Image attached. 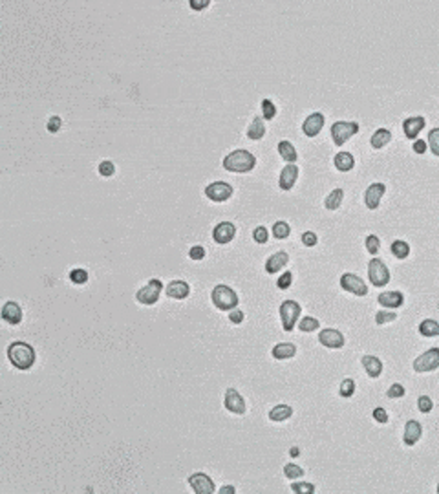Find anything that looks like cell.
I'll list each match as a JSON object with an SVG mask.
<instances>
[{
	"instance_id": "cell-35",
	"label": "cell",
	"mask_w": 439,
	"mask_h": 494,
	"mask_svg": "<svg viewBox=\"0 0 439 494\" xmlns=\"http://www.w3.org/2000/svg\"><path fill=\"white\" fill-rule=\"evenodd\" d=\"M318 326H320V322H318L317 318H313V317H304L300 322H298V328H300V331H304V333H306V331L310 333V331L318 330Z\"/></svg>"
},
{
	"instance_id": "cell-2",
	"label": "cell",
	"mask_w": 439,
	"mask_h": 494,
	"mask_svg": "<svg viewBox=\"0 0 439 494\" xmlns=\"http://www.w3.org/2000/svg\"><path fill=\"white\" fill-rule=\"evenodd\" d=\"M256 165V158L251 154V152L243 150V148H240V150H234L231 152V154L225 156V159H223V168L229 172H249L253 170Z\"/></svg>"
},
{
	"instance_id": "cell-49",
	"label": "cell",
	"mask_w": 439,
	"mask_h": 494,
	"mask_svg": "<svg viewBox=\"0 0 439 494\" xmlns=\"http://www.w3.org/2000/svg\"><path fill=\"white\" fill-rule=\"evenodd\" d=\"M317 242H318L317 235H315V233H311V231H306L304 235H302V243H304L306 247L317 245Z\"/></svg>"
},
{
	"instance_id": "cell-50",
	"label": "cell",
	"mask_w": 439,
	"mask_h": 494,
	"mask_svg": "<svg viewBox=\"0 0 439 494\" xmlns=\"http://www.w3.org/2000/svg\"><path fill=\"white\" fill-rule=\"evenodd\" d=\"M188 256H190L193 260H203V258H205V247H201V245L190 247V251H188Z\"/></svg>"
},
{
	"instance_id": "cell-32",
	"label": "cell",
	"mask_w": 439,
	"mask_h": 494,
	"mask_svg": "<svg viewBox=\"0 0 439 494\" xmlns=\"http://www.w3.org/2000/svg\"><path fill=\"white\" fill-rule=\"evenodd\" d=\"M419 333L423 337H437L439 335V322L437 320H432V318H427L419 324Z\"/></svg>"
},
{
	"instance_id": "cell-16",
	"label": "cell",
	"mask_w": 439,
	"mask_h": 494,
	"mask_svg": "<svg viewBox=\"0 0 439 494\" xmlns=\"http://www.w3.org/2000/svg\"><path fill=\"white\" fill-rule=\"evenodd\" d=\"M322 126H324V116H322L320 112H315L306 118L304 125H302V132H304L308 138H315L322 130Z\"/></svg>"
},
{
	"instance_id": "cell-26",
	"label": "cell",
	"mask_w": 439,
	"mask_h": 494,
	"mask_svg": "<svg viewBox=\"0 0 439 494\" xmlns=\"http://www.w3.org/2000/svg\"><path fill=\"white\" fill-rule=\"evenodd\" d=\"M263 136H265V125H263V119L260 116H256L251 121V125H249V128H247V138L253 139V141H258Z\"/></svg>"
},
{
	"instance_id": "cell-46",
	"label": "cell",
	"mask_w": 439,
	"mask_h": 494,
	"mask_svg": "<svg viewBox=\"0 0 439 494\" xmlns=\"http://www.w3.org/2000/svg\"><path fill=\"white\" fill-rule=\"evenodd\" d=\"M253 238H255V242H256V243H265V242H268V238H269L268 229H265V227H263V225L256 227L255 233H253Z\"/></svg>"
},
{
	"instance_id": "cell-42",
	"label": "cell",
	"mask_w": 439,
	"mask_h": 494,
	"mask_svg": "<svg viewBox=\"0 0 439 494\" xmlns=\"http://www.w3.org/2000/svg\"><path fill=\"white\" fill-rule=\"evenodd\" d=\"M395 318H397V313H393V311H379V313L375 315V322L380 326V324L392 322Z\"/></svg>"
},
{
	"instance_id": "cell-27",
	"label": "cell",
	"mask_w": 439,
	"mask_h": 494,
	"mask_svg": "<svg viewBox=\"0 0 439 494\" xmlns=\"http://www.w3.org/2000/svg\"><path fill=\"white\" fill-rule=\"evenodd\" d=\"M333 163H335V167L339 168V170L348 172V170H351V168L355 167V158H353L350 152H339V154L333 158Z\"/></svg>"
},
{
	"instance_id": "cell-33",
	"label": "cell",
	"mask_w": 439,
	"mask_h": 494,
	"mask_svg": "<svg viewBox=\"0 0 439 494\" xmlns=\"http://www.w3.org/2000/svg\"><path fill=\"white\" fill-rule=\"evenodd\" d=\"M392 253L395 258L405 260L406 256L410 255V245L405 242V240H395V242L392 243Z\"/></svg>"
},
{
	"instance_id": "cell-21",
	"label": "cell",
	"mask_w": 439,
	"mask_h": 494,
	"mask_svg": "<svg viewBox=\"0 0 439 494\" xmlns=\"http://www.w3.org/2000/svg\"><path fill=\"white\" fill-rule=\"evenodd\" d=\"M2 318H4L6 322L15 324V326H17V324H21V320H22L21 306H18L17 302H13V300L6 302L4 308H2Z\"/></svg>"
},
{
	"instance_id": "cell-14",
	"label": "cell",
	"mask_w": 439,
	"mask_h": 494,
	"mask_svg": "<svg viewBox=\"0 0 439 494\" xmlns=\"http://www.w3.org/2000/svg\"><path fill=\"white\" fill-rule=\"evenodd\" d=\"M223 405H225L227 410L233 412V414H238V415L245 414V401H243V397L234 388H229L225 392V401H223Z\"/></svg>"
},
{
	"instance_id": "cell-31",
	"label": "cell",
	"mask_w": 439,
	"mask_h": 494,
	"mask_svg": "<svg viewBox=\"0 0 439 494\" xmlns=\"http://www.w3.org/2000/svg\"><path fill=\"white\" fill-rule=\"evenodd\" d=\"M278 154H280L282 159L288 161V163H295V161H297V150H295V147H293L289 141L278 143Z\"/></svg>"
},
{
	"instance_id": "cell-37",
	"label": "cell",
	"mask_w": 439,
	"mask_h": 494,
	"mask_svg": "<svg viewBox=\"0 0 439 494\" xmlns=\"http://www.w3.org/2000/svg\"><path fill=\"white\" fill-rule=\"evenodd\" d=\"M339 394L342 395V397H351V395L355 394V383H353V379H344V381L340 383Z\"/></svg>"
},
{
	"instance_id": "cell-56",
	"label": "cell",
	"mask_w": 439,
	"mask_h": 494,
	"mask_svg": "<svg viewBox=\"0 0 439 494\" xmlns=\"http://www.w3.org/2000/svg\"><path fill=\"white\" fill-rule=\"evenodd\" d=\"M298 454H300V452H298V447H291V448H289V456L297 458Z\"/></svg>"
},
{
	"instance_id": "cell-58",
	"label": "cell",
	"mask_w": 439,
	"mask_h": 494,
	"mask_svg": "<svg viewBox=\"0 0 439 494\" xmlns=\"http://www.w3.org/2000/svg\"><path fill=\"white\" fill-rule=\"evenodd\" d=\"M437 492H439V485H437Z\"/></svg>"
},
{
	"instance_id": "cell-20",
	"label": "cell",
	"mask_w": 439,
	"mask_h": 494,
	"mask_svg": "<svg viewBox=\"0 0 439 494\" xmlns=\"http://www.w3.org/2000/svg\"><path fill=\"white\" fill-rule=\"evenodd\" d=\"M289 262V255L285 251H278L275 253L273 256H269L268 260H265V271L269 273V275H275V273H278L280 269H284L285 265H288Z\"/></svg>"
},
{
	"instance_id": "cell-44",
	"label": "cell",
	"mask_w": 439,
	"mask_h": 494,
	"mask_svg": "<svg viewBox=\"0 0 439 494\" xmlns=\"http://www.w3.org/2000/svg\"><path fill=\"white\" fill-rule=\"evenodd\" d=\"M70 278L73 284H84V282H88V273L84 269H73L70 273Z\"/></svg>"
},
{
	"instance_id": "cell-29",
	"label": "cell",
	"mask_w": 439,
	"mask_h": 494,
	"mask_svg": "<svg viewBox=\"0 0 439 494\" xmlns=\"http://www.w3.org/2000/svg\"><path fill=\"white\" fill-rule=\"evenodd\" d=\"M342 200H344L342 188H333V191L328 194L326 200H324V207H326L328 211H337L340 207V203H342Z\"/></svg>"
},
{
	"instance_id": "cell-4",
	"label": "cell",
	"mask_w": 439,
	"mask_h": 494,
	"mask_svg": "<svg viewBox=\"0 0 439 494\" xmlns=\"http://www.w3.org/2000/svg\"><path fill=\"white\" fill-rule=\"evenodd\" d=\"M278 311H280V320H282L284 331H293L298 317H300V311H302L300 304L295 300H284L280 304V308H278Z\"/></svg>"
},
{
	"instance_id": "cell-11",
	"label": "cell",
	"mask_w": 439,
	"mask_h": 494,
	"mask_svg": "<svg viewBox=\"0 0 439 494\" xmlns=\"http://www.w3.org/2000/svg\"><path fill=\"white\" fill-rule=\"evenodd\" d=\"M188 483H190V487H193V490L196 494H213L214 490H216L214 482L203 472L193 474V476L188 478Z\"/></svg>"
},
{
	"instance_id": "cell-6",
	"label": "cell",
	"mask_w": 439,
	"mask_h": 494,
	"mask_svg": "<svg viewBox=\"0 0 439 494\" xmlns=\"http://www.w3.org/2000/svg\"><path fill=\"white\" fill-rule=\"evenodd\" d=\"M359 132V123L355 121H337L331 126V138H333L335 145H344L351 136H355Z\"/></svg>"
},
{
	"instance_id": "cell-22",
	"label": "cell",
	"mask_w": 439,
	"mask_h": 494,
	"mask_svg": "<svg viewBox=\"0 0 439 494\" xmlns=\"http://www.w3.org/2000/svg\"><path fill=\"white\" fill-rule=\"evenodd\" d=\"M379 304L385 308H392V310H397L399 306H403L405 302V295L401 291H385V293L379 295Z\"/></svg>"
},
{
	"instance_id": "cell-23",
	"label": "cell",
	"mask_w": 439,
	"mask_h": 494,
	"mask_svg": "<svg viewBox=\"0 0 439 494\" xmlns=\"http://www.w3.org/2000/svg\"><path fill=\"white\" fill-rule=\"evenodd\" d=\"M188 293H190V288L183 280H174L167 286V295L170 298H176V300H183L188 297Z\"/></svg>"
},
{
	"instance_id": "cell-9",
	"label": "cell",
	"mask_w": 439,
	"mask_h": 494,
	"mask_svg": "<svg viewBox=\"0 0 439 494\" xmlns=\"http://www.w3.org/2000/svg\"><path fill=\"white\" fill-rule=\"evenodd\" d=\"M340 288H342L344 291H348V293L357 295V297L368 295V288H366L364 280L360 277H357L355 273H344L342 277H340Z\"/></svg>"
},
{
	"instance_id": "cell-48",
	"label": "cell",
	"mask_w": 439,
	"mask_h": 494,
	"mask_svg": "<svg viewBox=\"0 0 439 494\" xmlns=\"http://www.w3.org/2000/svg\"><path fill=\"white\" fill-rule=\"evenodd\" d=\"M293 282V273L285 271L282 277H278V282H276V286H278V289H288L289 286H291Z\"/></svg>"
},
{
	"instance_id": "cell-47",
	"label": "cell",
	"mask_w": 439,
	"mask_h": 494,
	"mask_svg": "<svg viewBox=\"0 0 439 494\" xmlns=\"http://www.w3.org/2000/svg\"><path fill=\"white\" fill-rule=\"evenodd\" d=\"M113 172H116V165H113L112 161H108V159H106V161H103V163L99 165V174H101V176L110 178V176L113 174Z\"/></svg>"
},
{
	"instance_id": "cell-24",
	"label": "cell",
	"mask_w": 439,
	"mask_h": 494,
	"mask_svg": "<svg viewBox=\"0 0 439 494\" xmlns=\"http://www.w3.org/2000/svg\"><path fill=\"white\" fill-rule=\"evenodd\" d=\"M360 363H362L366 373H368L370 377H373V379L379 377L380 372H383V363H380V359H377L375 355H364Z\"/></svg>"
},
{
	"instance_id": "cell-12",
	"label": "cell",
	"mask_w": 439,
	"mask_h": 494,
	"mask_svg": "<svg viewBox=\"0 0 439 494\" xmlns=\"http://www.w3.org/2000/svg\"><path fill=\"white\" fill-rule=\"evenodd\" d=\"M318 340H320L322 346L331 348V350H339V348L344 346V335L339 330H333V328L322 330L320 335H318Z\"/></svg>"
},
{
	"instance_id": "cell-51",
	"label": "cell",
	"mask_w": 439,
	"mask_h": 494,
	"mask_svg": "<svg viewBox=\"0 0 439 494\" xmlns=\"http://www.w3.org/2000/svg\"><path fill=\"white\" fill-rule=\"evenodd\" d=\"M373 419H375L377 423L385 425L388 423V414H386L385 408H375V410H373Z\"/></svg>"
},
{
	"instance_id": "cell-30",
	"label": "cell",
	"mask_w": 439,
	"mask_h": 494,
	"mask_svg": "<svg viewBox=\"0 0 439 494\" xmlns=\"http://www.w3.org/2000/svg\"><path fill=\"white\" fill-rule=\"evenodd\" d=\"M390 139H392V132H390V130H386V128H379L375 134L372 136L370 143H372L373 148H383V147H386V145H388Z\"/></svg>"
},
{
	"instance_id": "cell-3",
	"label": "cell",
	"mask_w": 439,
	"mask_h": 494,
	"mask_svg": "<svg viewBox=\"0 0 439 494\" xmlns=\"http://www.w3.org/2000/svg\"><path fill=\"white\" fill-rule=\"evenodd\" d=\"M211 298H213L214 306L222 311H231L238 306V297H236V293H234L229 286H223V284L216 286V288L213 289Z\"/></svg>"
},
{
	"instance_id": "cell-28",
	"label": "cell",
	"mask_w": 439,
	"mask_h": 494,
	"mask_svg": "<svg viewBox=\"0 0 439 494\" xmlns=\"http://www.w3.org/2000/svg\"><path fill=\"white\" fill-rule=\"evenodd\" d=\"M293 415V408L289 405H276L275 408H271L269 412V419L275 421V423H280V421H285Z\"/></svg>"
},
{
	"instance_id": "cell-53",
	"label": "cell",
	"mask_w": 439,
	"mask_h": 494,
	"mask_svg": "<svg viewBox=\"0 0 439 494\" xmlns=\"http://www.w3.org/2000/svg\"><path fill=\"white\" fill-rule=\"evenodd\" d=\"M59 128H61V118H59V116L50 118V121H48V130H50L51 134H55V132H59Z\"/></svg>"
},
{
	"instance_id": "cell-45",
	"label": "cell",
	"mask_w": 439,
	"mask_h": 494,
	"mask_svg": "<svg viewBox=\"0 0 439 494\" xmlns=\"http://www.w3.org/2000/svg\"><path fill=\"white\" fill-rule=\"evenodd\" d=\"M406 392H405V386L403 385H399V383H395V385H392L388 388V392H386V395H388L390 399H399V397H403Z\"/></svg>"
},
{
	"instance_id": "cell-15",
	"label": "cell",
	"mask_w": 439,
	"mask_h": 494,
	"mask_svg": "<svg viewBox=\"0 0 439 494\" xmlns=\"http://www.w3.org/2000/svg\"><path fill=\"white\" fill-rule=\"evenodd\" d=\"M234 235H236V227H234V223L231 222H222L218 223L216 227H214L213 231V238L216 243H229L231 240L234 238Z\"/></svg>"
},
{
	"instance_id": "cell-34",
	"label": "cell",
	"mask_w": 439,
	"mask_h": 494,
	"mask_svg": "<svg viewBox=\"0 0 439 494\" xmlns=\"http://www.w3.org/2000/svg\"><path fill=\"white\" fill-rule=\"evenodd\" d=\"M289 233H291V229H289V225L285 222H276L275 225H273V235H275L276 240L288 238Z\"/></svg>"
},
{
	"instance_id": "cell-18",
	"label": "cell",
	"mask_w": 439,
	"mask_h": 494,
	"mask_svg": "<svg viewBox=\"0 0 439 494\" xmlns=\"http://www.w3.org/2000/svg\"><path fill=\"white\" fill-rule=\"evenodd\" d=\"M425 125H427V119L423 118V116H414V118L405 119V123H403L405 136L408 139H415L419 136V132L425 128Z\"/></svg>"
},
{
	"instance_id": "cell-54",
	"label": "cell",
	"mask_w": 439,
	"mask_h": 494,
	"mask_svg": "<svg viewBox=\"0 0 439 494\" xmlns=\"http://www.w3.org/2000/svg\"><path fill=\"white\" fill-rule=\"evenodd\" d=\"M211 4V0H190V8L200 11V9H205L207 6Z\"/></svg>"
},
{
	"instance_id": "cell-8",
	"label": "cell",
	"mask_w": 439,
	"mask_h": 494,
	"mask_svg": "<svg viewBox=\"0 0 439 494\" xmlns=\"http://www.w3.org/2000/svg\"><path fill=\"white\" fill-rule=\"evenodd\" d=\"M435 368H439V348H430L428 352H425L414 360V370L417 373L434 372Z\"/></svg>"
},
{
	"instance_id": "cell-1",
	"label": "cell",
	"mask_w": 439,
	"mask_h": 494,
	"mask_svg": "<svg viewBox=\"0 0 439 494\" xmlns=\"http://www.w3.org/2000/svg\"><path fill=\"white\" fill-rule=\"evenodd\" d=\"M8 357H9V360H11V365L18 370H29L35 365L33 346L24 343V340H17V343L9 344Z\"/></svg>"
},
{
	"instance_id": "cell-7",
	"label": "cell",
	"mask_w": 439,
	"mask_h": 494,
	"mask_svg": "<svg viewBox=\"0 0 439 494\" xmlns=\"http://www.w3.org/2000/svg\"><path fill=\"white\" fill-rule=\"evenodd\" d=\"M161 289H163L161 280H158V278H152L148 284L143 286V288L139 289L138 295H136V298H138L141 304H145V306H152V304H156V302H158L159 295H161Z\"/></svg>"
},
{
	"instance_id": "cell-52",
	"label": "cell",
	"mask_w": 439,
	"mask_h": 494,
	"mask_svg": "<svg viewBox=\"0 0 439 494\" xmlns=\"http://www.w3.org/2000/svg\"><path fill=\"white\" fill-rule=\"evenodd\" d=\"M229 320L233 324H240L243 320V311L242 310H238V308H234V310H231V313H229Z\"/></svg>"
},
{
	"instance_id": "cell-36",
	"label": "cell",
	"mask_w": 439,
	"mask_h": 494,
	"mask_svg": "<svg viewBox=\"0 0 439 494\" xmlns=\"http://www.w3.org/2000/svg\"><path fill=\"white\" fill-rule=\"evenodd\" d=\"M284 474H285V478H289V480H297V478H302L304 476V470L298 467V465H295V463H288L284 467Z\"/></svg>"
},
{
	"instance_id": "cell-55",
	"label": "cell",
	"mask_w": 439,
	"mask_h": 494,
	"mask_svg": "<svg viewBox=\"0 0 439 494\" xmlns=\"http://www.w3.org/2000/svg\"><path fill=\"white\" fill-rule=\"evenodd\" d=\"M427 147H428V143H425L423 139H417V141L414 143V152L415 154H425V152H427Z\"/></svg>"
},
{
	"instance_id": "cell-25",
	"label": "cell",
	"mask_w": 439,
	"mask_h": 494,
	"mask_svg": "<svg viewBox=\"0 0 439 494\" xmlns=\"http://www.w3.org/2000/svg\"><path fill=\"white\" fill-rule=\"evenodd\" d=\"M273 357L278 360L282 359H291V357H295V353H297V346L291 343H280L276 344L275 348H273Z\"/></svg>"
},
{
	"instance_id": "cell-39",
	"label": "cell",
	"mask_w": 439,
	"mask_h": 494,
	"mask_svg": "<svg viewBox=\"0 0 439 494\" xmlns=\"http://www.w3.org/2000/svg\"><path fill=\"white\" fill-rule=\"evenodd\" d=\"M428 147L434 152V156H439V128L428 132Z\"/></svg>"
},
{
	"instance_id": "cell-17",
	"label": "cell",
	"mask_w": 439,
	"mask_h": 494,
	"mask_svg": "<svg viewBox=\"0 0 439 494\" xmlns=\"http://www.w3.org/2000/svg\"><path fill=\"white\" fill-rule=\"evenodd\" d=\"M297 178H298V167L295 163H289L282 168L280 178H278V185H280L282 191H289V188H293V185L297 183Z\"/></svg>"
},
{
	"instance_id": "cell-40",
	"label": "cell",
	"mask_w": 439,
	"mask_h": 494,
	"mask_svg": "<svg viewBox=\"0 0 439 494\" xmlns=\"http://www.w3.org/2000/svg\"><path fill=\"white\" fill-rule=\"evenodd\" d=\"M262 112H263V119H273L276 116V106L271 99H263L262 101Z\"/></svg>"
},
{
	"instance_id": "cell-10",
	"label": "cell",
	"mask_w": 439,
	"mask_h": 494,
	"mask_svg": "<svg viewBox=\"0 0 439 494\" xmlns=\"http://www.w3.org/2000/svg\"><path fill=\"white\" fill-rule=\"evenodd\" d=\"M205 196L209 200L216 201V203H222V201L229 200L233 196V187L225 181H214V183L207 185L205 188Z\"/></svg>"
},
{
	"instance_id": "cell-57",
	"label": "cell",
	"mask_w": 439,
	"mask_h": 494,
	"mask_svg": "<svg viewBox=\"0 0 439 494\" xmlns=\"http://www.w3.org/2000/svg\"><path fill=\"white\" fill-rule=\"evenodd\" d=\"M220 492H227V494H234L236 490H234V487H223V489H220Z\"/></svg>"
},
{
	"instance_id": "cell-38",
	"label": "cell",
	"mask_w": 439,
	"mask_h": 494,
	"mask_svg": "<svg viewBox=\"0 0 439 494\" xmlns=\"http://www.w3.org/2000/svg\"><path fill=\"white\" fill-rule=\"evenodd\" d=\"M291 490L297 494H311V492H315V485L313 483H308V482H297L291 485Z\"/></svg>"
},
{
	"instance_id": "cell-19",
	"label": "cell",
	"mask_w": 439,
	"mask_h": 494,
	"mask_svg": "<svg viewBox=\"0 0 439 494\" xmlns=\"http://www.w3.org/2000/svg\"><path fill=\"white\" fill-rule=\"evenodd\" d=\"M421 435H423L421 423H419V421H414V419H410L408 423L405 425V435H403V441H405V445H408V447H414V445L421 440Z\"/></svg>"
},
{
	"instance_id": "cell-5",
	"label": "cell",
	"mask_w": 439,
	"mask_h": 494,
	"mask_svg": "<svg viewBox=\"0 0 439 494\" xmlns=\"http://www.w3.org/2000/svg\"><path fill=\"white\" fill-rule=\"evenodd\" d=\"M368 277L375 288H385L390 282V271L385 262H380L379 258H372L368 264Z\"/></svg>"
},
{
	"instance_id": "cell-43",
	"label": "cell",
	"mask_w": 439,
	"mask_h": 494,
	"mask_svg": "<svg viewBox=\"0 0 439 494\" xmlns=\"http://www.w3.org/2000/svg\"><path fill=\"white\" fill-rule=\"evenodd\" d=\"M417 408L423 414H428V412L434 408V403H432V399L428 397V395H421V397L417 399Z\"/></svg>"
},
{
	"instance_id": "cell-13",
	"label": "cell",
	"mask_w": 439,
	"mask_h": 494,
	"mask_svg": "<svg viewBox=\"0 0 439 494\" xmlns=\"http://www.w3.org/2000/svg\"><path fill=\"white\" fill-rule=\"evenodd\" d=\"M386 193V187L385 183H372L368 188H366V193H364V203H366V207L368 209H377L380 203V198L385 196Z\"/></svg>"
},
{
	"instance_id": "cell-41",
	"label": "cell",
	"mask_w": 439,
	"mask_h": 494,
	"mask_svg": "<svg viewBox=\"0 0 439 494\" xmlns=\"http://www.w3.org/2000/svg\"><path fill=\"white\" fill-rule=\"evenodd\" d=\"M379 247H380V240L377 238L375 235H370L368 238H366V251H368L370 255H377V253H379Z\"/></svg>"
}]
</instances>
